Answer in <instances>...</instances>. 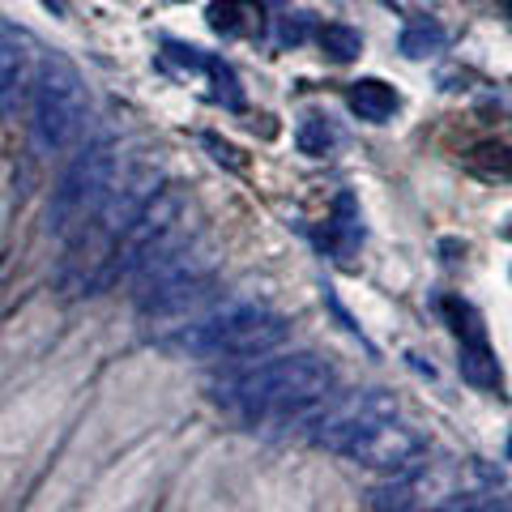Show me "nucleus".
<instances>
[{
  "mask_svg": "<svg viewBox=\"0 0 512 512\" xmlns=\"http://www.w3.org/2000/svg\"><path fill=\"white\" fill-rule=\"evenodd\" d=\"M333 384H338L333 367L320 355L299 350V355L269 359L239 372L227 389H218V402H227L252 423H312L320 406L333 397Z\"/></svg>",
  "mask_w": 512,
  "mask_h": 512,
  "instance_id": "1",
  "label": "nucleus"
},
{
  "mask_svg": "<svg viewBox=\"0 0 512 512\" xmlns=\"http://www.w3.org/2000/svg\"><path fill=\"white\" fill-rule=\"evenodd\" d=\"M286 342V320L265 303L231 299L180 329L175 350L192 359H252Z\"/></svg>",
  "mask_w": 512,
  "mask_h": 512,
  "instance_id": "2",
  "label": "nucleus"
},
{
  "mask_svg": "<svg viewBox=\"0 0 512 512\" xmlns=\"http://www.w3.org/2000/svg\"><path fill=\"white\" fill-rule=\"evenodd\" d=\"M133 299L141 316H175L188 312L210 295L214 286V256L205 252L197 239L175 235L163 244L146 265L133 274Z\"/></svg>",
  "mask_w": 512,
  "mask_h": 512,
  "instance_id": "3",
  "label": "nucleus"
},
{
  "mask_svg": "<svg viewBox=\"0 0 512 512\" xmlns=\"http://www.w3.org/2000/svg\"><path fill=\"white\" fill-rule=\"evenodd\" d=\"M90 116V94L86 77L77 73V64L60 52H47L39 60V77L30 90V137H35L39 154H64L77 146Z\"/></svg>",
  "mask_w": 512,
  "mask_h": 512,
  "instance_id": "4",
  "label": "nucleus"
},
{
  "mask_svg": "<svg viewBox=\"0 0 512 512\" xmlns=\"http://www.w3.org/2000/svg\"><path fill=\"white\" fill-rule=\"evenodd\" d=\"M120 175V146L116 137H94L73 154V163L64 167L60 184L47 201V231L56 239H73L90 227V218L99 214L107 201L111 184Z\"/></svg>",
  "mask_w": 512,
  "mask_h": 512,
  "instance_id": "5",
  "label": "nucleus"
},
{
  "mask_svg": "<svg viewBox=\"0 0 512 512\" xmlns=\"http://www.w3.org/2000/svg\"><path fill=\"white\" fill-rule=\"evenodd\" d=\"M180 222H184V197L171 184H163L137 210V218L124 227V235L111 244V256L103 261L99 278H94V291H99V286L120 282V278H133L158 248L171 244V239L180 235Z\"/></svg>",
  "mask_w": 512,
  "mask_h": 512,
  "instance_id": "6",
  "label": "nucleus"
},
{
  "mask_svg": "<svg viewBox=\"0 0 512 512\" xmlns=\"http://www.w3.org/2000/svg\"><path fill=\"white\" fill-rule=\"evenodd\" d=\"M389 414H397V406H393V397L384 389L346 393L342 402H333V397H329V402L320 406V414L312 419V444L346 457L350 444H355L367 427H376L380 419H389Z\"/></svg>",
  "mask_w": 512,
  "mask_h": 512,
  "instance_id": "7",
  "label": "nucleus"
},
{
  "mask_svg": "<svg viewBox=\"0 0 512 512\" xmlns=\"http://www.w3.org/2000/svg\"><path fill=\"white\" fill-rule=\"evenodd\" d=\"M346 457L355 461V466L384 474V478H410L414 470H423L427 444L414 427L397 423V414H389V419H380L376 427H367L363 436L350 444Z\"/></svg>",
  "mask_w": 512,
  "mask_h": 512,
  "instance_id": "8",
  "label": "nucleus"
},
{
  "mask_svg": "<svg viewBox=\"0 0 512 512\" xmlns=\"http://www.w3.org/2000/svg\"><path fill=\"white\" fill-rule=\"evenodd\" d=\"M440 308H444L448 320H453V333L461 342V355H457L461 376H466L474 389H495V384H500V363H495V350L487 342L478 312L470 308V303H461V299H444Z\"/></svg>",
  "mask_w": 512,
  "mask_h": 512,
  "instance_id": "9",
  "label": "nucleus"
},
{
  "mask_svg": "<svg viewBox=\"0 0 512 512\" xmlns=\"http://www.w3.org/2000/svg\"><path fill=\"white\" fill-rule=\"evenodd\" d=\"M39 64H35V43L22 30L0 22V120H18L26 107L30 90H35Z\"/></svg>",
  "mask_w": 512,
  "mask_h": 512,
  "instance_id": "10",
  "label": "nucleus"
},
{
  "mask_svg": "<svg viewBox=\"0 0 512 512\" xmlns=\"http://www.w3.org/2000/svg\"><path fill=\"white\" fill-rule=\"evenodd\" d=\"M320 244H325L333 256H355L359 244H363V214H359V201L355 192H338V201H333V214H329V227L320 235Z\"/></svg>",
  "mask_w": 512,
  "mask_h": 512,
  "instance_id": "11",
  "label": "nucleus"
},
{
  "mask_svg": "<svg viewBox=\"0 0 512 512\" xmlns=\"http://www.w3.org/2000/svg\"><path fill=\"white\" fill-rule=\"evenodd\" d=\"M346 103H350V111H355L359 120H367V124H384L397 111V90L389 86V82H380V77H359L355 86H350V94H346Z\"/></svg>",
  "mask_w": 512,
  "mask_h": 512,
  "instance_id": "12",
  "label": "nucleus"
},
{
  "mask_svg": "<svg viewBox=\"0 0 512 512\" xmlns=\"http://www.w3.org/2000/svg\"><path fill=\"white\" fill-rule=\"evenodd\" d=\"M205 18H210L218 35L248 39L261 30V5H256V0H214V5L205 9Z\"/></svg>",
  "mask_w": 512,
  "mask_h": 512,
  "instance_id": "13",
  "label": "nucleus"
},
{
  "mask_svg": "<svg viewBox=\"0 0 512 512\" xmlns=\"http://www.w3.org/2000/svg\"><path fill=\"white\" fill-rule=\"evenodd\" d=\"M295 146H299V154H308V158H325L333 146H338V128H333L329 116L308 111V116H299V124H295Z\"/></svg>",
  "mask_w": 512,
  "mask_h": 512,
  "instance_id": "14",
  "label": "nucleus"
},
{
  "mask_svg": "<svg viewBox=\"0 0 512 512\" xmlns=\"http://www.w3.org/2000/svg\"><path fill=\"white\" fill-rule=\"evenodd\" d=\"M466 167L478 175V180H491V184L512 180V150L500 146V141H483V146H474L466 154Z\"/></svg>",
  "mask_w": 512,
  "mask_h": 512,
  "instance_id": "15",
  "label": "nucleus"
},
{
  "mask_svg": "<svg viewBox=\"0 0 512 512\" xmlns=\"http://www.w3.org/2000/svg\"><path fill=\"white\" fill-rule=\"evenodd\" d=\"M444 43H448V35H444V26H436V22H410L406 30H402V39H397V47L410 56V60H427V56H440L444 52Z\"/></svg>",
  "mask_w": 512,
  "mask_h": 512,
  "instance_id": "16",
  "label": "nucleus"
},
{
  "mask_svg": "<svg viewBox=\"0 0 512 512\" xmlns=\"http://www.w3.org/2000/svg\"><path fill=\"white\" fill-rule=\"evenodd\" d=\"M320 52H325L329 60H338V64H350V60H359L363 52V35L355 26H342V22H329V26H320Z\"/></svg>",
  "mask_w": 512,
  "mask_h": 512,
  "instance_id": "17",
  "label": "nucleus"
},
{
  "mask_svg": "<svg viewBox=\"0 0 512 512\" xmlns=\"http://www.w3.org/2000/svg\"><path fill=\"white\" fill-rule=\"evenodd\" d=\"M205 73H210V82H214V99L227 107V111H244V86H239V77L235 69L222 56H205Z\"/></svg>",
  "mask_w": 512,
  "mask_h": 512,
  "instance_id": "18",
  "label": "nucleus"
},
{
  "mask_svg": "<svg viewBox=\"0 0 512 512\" xmlns=\"http://www.w3.org/2000/svg\"><path fill=\"white\" fill-rule=\"evenodd\" d=\"M414 487H410V478H393V487H380L367 495V504L372 508H414Z\"/></svg>",
  "mask_w": 512,
  "mask_h": 512,
  "instance_id": "19",
  "label": "nucleus"
},
{
  "mask_svg": "<svg viewBox=\"0 0 512 512\" xmlns=\"http://www.w3.org/2000/svg\"><path fill=\"white\" fill-rule=\"evenodd\" d=\"M201 141H205V150H210L222 167H231V171H244V167H248V163H244V154H239L231 141H222V137H214V133H205Z\"/></svg>",
  "mask_w": 512,
  "mask_h": 512,
  "instance_id": "20",
  "label": "nucleus"
},
{
  "mask_svg": "<svg viewBox=\"0 0 512 512\" xmlns=\"http://www.w3.org/2000/svg\"><path fill=\"white\" fill-rule=\"evenodd\" d=\"M303 35H308V18H303V13H286V18L278 22V43L282 47H299Z\"/></svg>",
  "mask_w": 512,
  "mask_h": 512,
  "instance_id": "21",
  "label": "nucleus"
},
{
  "mask_svg": "<svg viewBox=\"0 0 512 512\" xmlns=\"http://www.w3.org/2000/svg\"><path fill=\"white\" fill-rule=\"evenodd\" d=\"M167 60H175V64H184V69H205V56H201V47L167 43Z\"/></svg>",
  "mask_w": 512,
  "mask_h": 512,
  "instance_id": "22",
  "label": "nucleus"
},
{
  "mask_svg": "<svg viewBox=\"0 0 512 512\" xmlns=\"http://www.w3.org/2000/svg\"><path fill=\"white\" fill-rule=\"evenodd\" d=\"M325 303H329V308H333V316H338V320H342V325H346V333H355V338H359V342L367 346V338H363V329L355 325V320H350V312L342 308V303H338V295H333V291H329V286H325ZM367 350H372V346H367Z\"/></svg>",
  "mask_w": 512,
  "mask_h": 512,
  "instance_id": "23",
  "label": "nucleus"
},
{
  "mask_svg": "<svg viewBox=\"0 0 512 512\" xmlns=\"http://www.w3.org/2000/svg\"><path fill=\"white\" fill-rule=\"evenodd\" d=\"M504 13H508V22H512V0H508V5H504Z\"/></svg>",
  "mask_w": 512,
  "mask_h": 512,
  "instance_id": "24",
  "label": "nucleus"
},
{
  "mask_svg": "<svg viewBox=\"0 0 512 512\" xmlns=\"http://www.w3.org/2000/svg\"><path fill=\"white\" fill-rule=\"evenodd\" d=\"M508 461H512V436H508Z\"/></svg>",
  "mask_w": 512,
  "mask_h": 512,
  "instance_id": "25",
  "label": "nucleus"
},
{
  "mask_svg": "<svg viewBox=\"0 0 512 512\" xmlns=\"http://www.w3.org/2000/svg\"><path fill=\"white\" fill-rule=\"evenodd\" d=\"M47 5H56V9H60V0H47Z\"/></svg>",
  "mask_w": 512,
  "mask_h": 512,
  "instance_id": "26",
  "label": "nucleus"
}]
</instances>
